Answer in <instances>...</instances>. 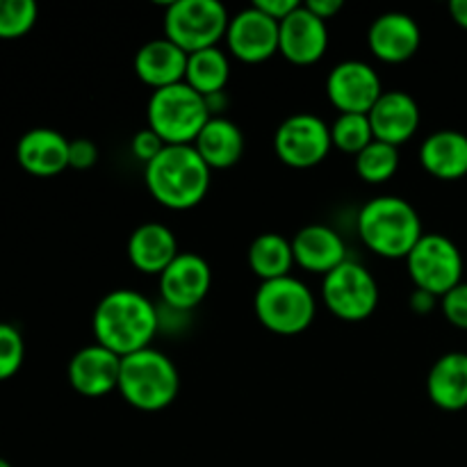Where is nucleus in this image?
Segmentation results:
<instances>
[{
  "mask_svg": "<svg viewBox=\"0 0 467 467\" xmlns=\"http://www.w3.org/2000/svg\"><path fill=\"white\" fill-rule=\"evenodd\" d=\"M228 78H231V62L219 46L187 55L185 82L205 99L223 94Z\"/></svg>",
  "mask_w": 467,
  "mask_h": 467,
  "instance_id": "obj_26",
  "label": "nucleus"
},
{
  "mask_svg": "<svg viewBox=\"0 0 467 467\" xmlns=\"http://www.w3.org/2000/svg\"><path fill=\"white\" fill-rule=\"evenodd\" d=\"M35 0H0V39L26 36L36 23Z\"/></svg>",
  "mask_w": 467,
  "mask_h": 467,
  "instance_id": "obj_29",
  "label": "nucleus"
},
{
  "mask_svg": "<svg viewBox=\"0 0 467 467\" xmlns=\"http://www.w3.org/2000/svg\"><path fill=\"white\" fill-rule=\"evenodd\" d=\"M71 140L55 128H32L16 144V160L21 169L39 178H50L68 169Z\"/></svg>",
  "mask_w": 467,
  "mask_h": 467,
  "instance_id": "obj_19",
  "label": "nucleus"
},
{
  "mask_svg": "<svg viewBox=\"0 0 467 467\" xmlns=\"http://www.w3.org/2000/svg\"><path fill=\"white\" fill-rule=\"evenodd\" d=\"M194 149L199 150L203 162L213 171H223L240 162L242 153H244V135L235 121L222 117V114L217 117L213 114L196 137Z\"/></svg>",
  "mask_w": 467,
  "mask_h": 467,
  "instance_id": "obj_24",
  "label": "nucleus"
},
{
  "mask_svg": "<svg viewBox=\"0 0 467 467\" xmlns=\"http://www.w3.org/2000/svg\"><path fill=\"white\" fill-rule=\"evenodd\" d=\"M331 141L333 149L356 158L360 150L368 149L374 141L372 123H369L368 114H337L336 121L331 123Z\"/></svg>",
  "mask_w": 467,
  "mask_h": 467,
  "instance_id": "obj_28",
  "label": "nucleus"
},
{
  "mask_svg": "<svg viewBox=\"0 0 467 467\" xmlns=\"http://www.w3.org/2000/svg\"><path fill=\"white\" fill-rule=\"evenodd\" d=\"M441 308L445 313L447 322L467 331V283H459L454 290L447 292L441 299Z\"/></svg>",
  "mask_w": 467,
  "mask_h": 467,
  "instance_id": "obj_31",
  "label": "nucleus"
},
{
  "mask_svg": "<svg viewBox=\"0 0 467 467\" xmlns=\"http://www.w3.org/2000/svg\"><path fill=\"white\" fill-rule=\"evenodd\" d=\"M420 162L441 181H459L467 176V135L454 128L431 132L420 144Z\"/></svg>",
  "mask_w": 467,
  "mask_h": 467,
  "instance_id": "obj_22",
  "label": "nucleus"
},
{
  "mask_svg": "<svg viewBox=\"0 0 467 467\" xmlns=\"http://www.w3.org/2000/svg\"><path fill=\"white\" fill-rule=\"evenodd\" d=\"M331 126L322 117L296 112L287 117L274 135V150L278 160L292 169L317 167L331 153Z\"/></svg>",
  "mask_w": 467,
  "mask_h": 467,
  "instance_id": "obj_10",
  "label": "nucleus"
},
{
  "mask_svg": "<svg viewBox=\"0 0 467 467\" xmlns=\"http://www.w3.org/2000/svg\"><path fill=\"white\" fill-rule=\"evenodd\" d=\"M251 5H255L260 12H265L267 16H272L274 21L281 23L283 18L290 16V14L295 12L301 3L299 0H255V3H251Z\"/></svg>",
  "mask_w": 467,
  "mask_h": 467,
  "instance_id": "obj_34",
  "label": "nucleus"
},
{
  "mask_svg": "<svg viewBox=\"0 0 467 467\" xmlns=\"http://www.w3.org/2000/svg\"><path fill=\"white\" fill-rule=\"evenodd\" d=\"M292 251H295V263L301 269L324 276L349 260L340 233L324 223H308L296 231V235L292 237Z\"/></svg>",
  "mask_w": 467,
  "mask_h": 467,
  "instance_id": "obj_18",
  "label": "nucleus"
},
{
  "mask_svg": "<svg viewBox=\"0 0 467 467\" xmlns=\"http://www.w3.org/2000/svg\"><path fill=\"white\" fill-rule=\"evenodd\" d=\"M409 304H410V310H413V313L429 315L433 308H436L438 296H433L431 292H424V290H418V287H415V292L410 295Z\"/></svg>",
  "mask_w": 467,
  "mask_h": 467,
  "instance_id": "obj_35",
  "label": "nucleus"
},
{
  "mask_svg": "<svg viewBox=\"0 0 467 467\" xmlns=\"http://www.w3.org/2000/svg\"><path fill=\"white\" fill-rule=\"evenodd\" d=\"M26 358V342L12 324L0 322V381H7L21 369Z\"/></svg>",
  "mask_w": 467,
  "mask_h": 467,
  "instance_id": "obj_30",
  "label": "nucleus"
},
{
  "mask_svg": "<svg viewBox=\"0 0 467 467\" xmlns=\"http://www.w3.org/2000/svg\"><path fill=\"white\" fill-rule=\"evenodd\" d=\"M358 235L369 251L388 260L404 258L422 240V219L401 196H374L358 213Z\"/></svg>",
  "mask_w": 467,
  "mask_h": 467,
  "instance_id": "obj_3",
  "label": "nucleus"
},
{
  "mask_svg": "<svg viewBox=\"0 0 467 467\" xmlns=\"http://www.w3.org/2000/svg\"><path fill=\"white\" fill-rule=\"evenodd\" d=\"M254 310L267 331L276 336H299L313 324L317 301L313 290L290 274L260 283L254 296Z\"/></svg>",
  "mask_w": 467,
  "mask_h": 467,
  "instance_id": "obj_5",
  "label": "nucleus"
},
{
  "mask_svg": "<svg viewBox=\"0 0 467 467\" xmlns=\"http://www.w3.org/2000/svg\"><path fill=\"white\" fill-rule=\"evenodd\" d=\"M427 395L442 410L467 409V354L450 351L431 365L427 377Z\"/></svg>",
  "mask_w": 467,
  "mask_h": 467,
  "instance_id": "obj_23",
  "label": "nucleus"
},
{
  "mask_svg": "<svg viewBox=\"0 0 467 467\" xmlns=\"http://www.w3.org/2000/svg\"><path fill=\"white\" fill-rule=\"evenodd\" d=\"M210 117L213 114L205 96L187 82L155 89L146 105L149 128L162 137L164 144H194Z\"/></svg>",
  "mask_w": 467,
  "mask_h": 467,
  "instance_id": "obj_6",
  "label": "nucleus"
},
{
  "mask_svg": "<svg viewBox=\"0 0 467 467\" xmlns=\"http://www.w3.org/2000/svg\"><path fill=\"white\" fill-rule=\"evenodd\" d=\"M422 44L418 21L406 12L379 14L368 30V46L377 59L386 64L409 62Z\"/></svg>",
  "mask_w": 467,
  "mask_h": 467,
  "instance_id": "obj_16",
  "label": "nucleus"
},
{
  "mask_svg": "<svg viewBox=\"0 0 467 467\" xmlns=\"http://www.w3.org/2000/svg\"><path fill=\"white\" fill-rule=\"evenodd\" d=\"M369 123H372L374 140L386 141L400 149L418 132L422 114L420 105L409 91L390 89L383 91L381 99L369 109Z\"/></svg>",
  "mask_w": 467,
  "mask_h": 467,
  "instance_id": "obj_17",
  "label": "nucleus"
},
{
  "mask_svg": "<svg viewBox=\"0 0 467 467\" xmlns=\"http://www.w3.org/2000/svg\"><path fill=\"white\" fill-rule=\"evenodd\" d=\"M406 269L418 290L431 292L438 299L463 283V255L459 246L441 233H424L406 255Z\"/></svg>",
  "mask_w": 467,
  "mask_h": 467,
  "instance_id": "obj_8",
  "label": "nucleus"
},
{
  "mask_svg": "<svg viewBox=\"0 0 467 467\" xmlns=\"http://www.w3.org/2000/svg\"><path fill=\"white\" fill-rule=\"evenodd\" d=\"M450 14H451V18H454L456 26L465 27L467 30V0H451Z\"/></svg>",
  "mask_w": 467,
  "mask_h": 467,
  "instance_id": "obj_37",
  "label": "nucleus"
},
{
  "mask_svg": "<svg viewBox=\"0 0 467 467\" xmlns=\"http://www.w3.org/2000/svg\"><path fill=\"white\" fill-rule=\"evenodd\" d=\"M228 9L219 0H173L164 12V36L187 55L214 48L226 39Z\"/></svg>",
  "mask_w": 467,
  "mask_h": 467,
  "instance_id": "obj_7",
  "label": "nucleus"
},
{
  "mask_svg": "<svg viewBox=\"0 0 467 467\" xmlns=\"http://www.w3.org/2000/svg\"><path fill=\"white\" fill-rule=\"evenodd\" d=\"M121 356L105 349L99 342L87 345L68 360V383L82 397H105L119 390Z\"/></svg>",
  "mask_w": 467,
  "mask_h": 467,
  "instance_id": "obj_15",
  "label": "nucleus"
},
{
  "mask_svg": "<svg viewBox=\"0 0 467 467\" xmlns=\"http://www.w3.org/2000/svg\"><path fill=\"white\" fill-rule=\"evenodd\" d=\"M304 5L315 14V16L322 18V21H328V18L336 16L342 9V0H308V3Z\"/></svg>",
  "mask_w": 467,
  "mask_h": 467,
  "instance_id": "obj_36",
  "label": "nucleus"
},
{
  "mask_svg": "<svg viewBox=\"0 0 467 467\" xmlns=\"http://www.w3.org/2000/svg\"><path fill=\"white\" fill-rule=\"evenodd\" d=\"M213 169L203 162L194 144H167L162 153L144 167L150 196L169 210L196 208L210 190Z\"/></svg>",
  "mask_w": 467,
  "mask_h": 467,
  "instance_id": "obj_2",
  "label": "nucleus"
},
{
  "mask_svg": "<svg viewBox=\"0 0 467 467\" xmlns=\"http://www.w3.org/2000/svg\"><path fill=\"white\" fill-rule=\"evenodd\" d=\"M226 44L231 55H235L240 62H267L278 53V21L260 12L255 5H249L228 21Z\"/></svg>",
  "mask_w": 467,
  "mask_h": 467,
  "instance_id": "obj_13",
  "label": "nucleus"
},
{
  "mask_svg": "<svg viewBox=\"0 0 467 467\" xmlns=\"http://www.w3.org/2000/svg\"><path fill=\"white\" fill-rule=\"evenodd\" d=\"M119 392L132 409L158 413L176 401L181 374L167 354L149 347L121 360Z\"/></svg>",
  "mask_w": 467,
  "mask_h": 467,
  "instance_id": "obj_4",
  "label": "nucleus"
},
{
  "mask_svg": "<svg viewBox=\"0 0 467 467\" xmlns=\"http://www.w3.org/2000/svg\"><path fill=\"white\" fill-rule=\"evenodd\" d=\"M187 53L167 36H158L141 46L135 53V73L150 89L185 82Z\"/></svg>",
  "mask_w": 467,
  "mask_h": 467,
  "instance_id": "obj_20",
  "label": "nucleus"
},
{
  "mask_svg": "<svg viewBox=\"0 0 467 467\" xmlns=\"http://www.w3.org/2000/svg\"><path fill=\"white\" fill-rule=\"evenodd\" d=\"M328 48L327 21L299 5L290 16L278 23V53L296 67L319 62Z\"/></svg>",
  "mask_w": 467,
  "mask_h": 467,
  "instance_id": "obj_14",
  "label": "nucleus"
},
{
  "mask_svg": "<svg viewBox=\"0 0 467 467\" xmlns=\"http://www.w3.org/2000/svg\"><path fill=\"white\" fill-rule=\"evenodd\" d=\"M381 94L377 68L363 59H345L327 76V96L340 114H369Z\"/></svg>",
  "mask_w": 467,
  "mask_h": 467,
  "instance_id": "obj_11",
  "label": "nucleus"
},
{
  "mask_svg": "<svg viewBox=\"0 0 467 467\" xmlns=\"http://www.w3.org/2000/svg\"><path fill=\"white\" fill-rule=\"evenodd\" d=\"M213 269L208 260L192 251H181L171 265L160 274V296L176 313L194 310L208 296Z\"/></svg>",
  "mask_w": 467,
  "mask_h": 467,
  "instance_id": "obj_12",
  "label": "nucleus"
},
{
  "mask_svg": "<svg viewBox=\"0 0 467 467\" xmlns=\"http://www.w3.org/2000/svg\"><path fill=\"white\" fill-rule=\"evenodd\" d=\"M96 162H99V149H96L94 141L87 140V137L71 140V144H68V167L78 169V171H87Z\"/></svg>",
  "mask_w": 467,
  "mask_h": 467,
  "instance_id": "obj_33",
  "label": "nucleus"
},
{
  "mask_svg": "<svg viewBox=\"0 0 467 467\" xmlns=\"http://www.w3.org/2000/svg\"><path fill=\"white\" fill-rule=\"evenodd\" d=\"M327 308L345 322H363L379 306V283L358 260H345L322 281Z\"/></svg>",
  "mask_w": 467,
  "mask_h": 467,
  "instance_id": "obj_9",
  "label": "nucleus"
},
{
  "mask_svg": "<svg viewBox=\"0 0 467 467\" xmlns=\"http://www.w3.org/2000/svg\"><path fill=\"white\" fill-rule=\"evenodd\" d=\"M164 146L167 144H164L162 137H160L158 132L149 126L141 128L140 132H135V137H132V141H130L132 155H135L140 162H144V167L149 162H153V160L162 153Z\"/></svg>",
  "mask_w": 467,
  "mask_h": 467,
  "instance_id": "obj_32",
  "label": "nucleus"
},
{
  "mask_svg": "<svg viewBox=\"0 0 467 467\" xmlns=\"http://www.w3.org/2000/svg\"><path fill=\"white\" fill-rule=\"evenodd\" d=\"M94 337L117 356L149 349L160 328V313L149 296L137 290H112L99 301L91 317Z\"/></svg>",
  "mask_w": 467,
  "mask_h": 467,
  "instance_id": "obj_1",
  "label": "nucleus"
},
{
  "mask_svg": "<svg viewBox=\"0 0 467 467\" xmlns=\"http://www.w3.org/2000/svg\"><path fill=\"white\" fill-rule=\"evenodd\" d=\"M178 254L176 235L160 222L141 223L128 237V258L144 274H162Z\"/></svg>",
  "mask_w": 467,
  "mask_h": 467,
  "instance_id": "obj_21",
  "label": "nucleus"
},
{
  "mask_svg": "<svg viewBox=\"0 0 467 467\" xmlns=\"http://www.w3.org/2000/svg\"><path fill=\"white\" fill-rule=\"evenodd\" d=\"M400 162L401 155L397 146L374 140L368 149H363L356 155V173L365 182L381 185V182L390 181L395 176L397 169H400Z\"/></svg>",
  "mask_w": 467,
  "mask_h": 467,
  "instance_id": "obj_27",
  "label": "nucleus"
},
{
  "mask_svg": "<svg viewBox=\"0 0 467 467\" xmlns=\"http://www.w3.org/2000/svg\"><path fill=\"white\" fill-rule=\"evenodd\" d=\"M0 467H12V463H9L7 459H3V456H0Z\"/></svg>",
  "mask_w": 467,
  "mask_h": 467,
  "instance_id": "obj_38",
  "label": "nucleus"
},
{
  "mask_svg": "<svg viewBox=\"0 0 467 467\" xmlns=\"http://www.w3.org/2000/svg\"><path fill=\"white\" fill-rule=\"evenodd\" d=\"M246 258H249L251 272L260 278V283L290 276L292 267L296 265L292 240H287L281 233H263L255 237Z\"/></svg>",
  "mask_w": 467,
  "mask_h": 467,
  "instance_id": "obj_25",
  "label": "nucleus"
}]
</instances>
